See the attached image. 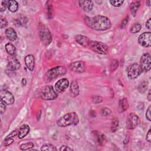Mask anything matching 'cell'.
Instances as JSON below:
<instances>
[{
	"label": "cell",
	"instance_id": "6da1fadb",
	"mask_svg": "<svg viewBox=\"0 0 151 151\" xmlns=\"http://www.w3.org/2000/svg\"><path fill=\"white\" fill-rule=\"evenodd\" d=\"M85 21L88 27L97 31H105L112 26L110 20L103 15H96L92 17H85Z\"/></svg>",
	"mask_w": 151,
	"mask_h": 151
},
{
	"label": "cell",
	"instance_id": "7a4b0ae2",
	"mask_svg": "<svg viewBox=\"0 0 151 151\" xmlns=\"http://www.w3.org/2000/svg\"><path fill=\"white\" fill-rule=\"evenodd\" d=\"M79 122V119L77 113L72 112L61 117L57 121V125L59 127L66 128L70 125H77Z\"/></svg>",
	"mask_w": 151,
	"mask_h": 151
},
{
	"label": "cell",
	"instance_id": "3957f363",
	"mask_svg": "<svg viewBox=\"0 0 151 151\" xmlns=\"http://www.w3.org/2000/svg\"><path fill=\"white\" fill-rule=\"evenodd\" d=\"M67 70L65 67L62 66H56L48 70L46 73L44 78L46 81H51L58 77L65 74Z\"/></svg>",
	"mask_w": 151,
	"mask_h": 151
},
{
	"label": "cell",
	"instance_id": "277c9868",
	"mask_svg": "<svg viewBox=\"0 0 151 151\" xmlns=\"http://www.w3.org/2000/svg\"><path fill=\"white\" fill-rule=\"evenodd\" d=\"M39 95L41 99L45 100H54L58 96L57 92L54 90L52 86H47L43 88L40 90Z\"/></svg>",
	"mask_w": 151,
	"mask_h": 151
},
{
	"label": "cell",
	"instance_id": "5b68a950",
	"mask_svg": "<svg viewBox=\"0 0 151 151\" xmlns=\"http://www.w3.org/2000/svg\"><path fill=\"white\" fill-rule=\"evenodd\" d=\"M39 37L44 46H48L52 41V36L48 28L44 25H41L39 28Z\"/></svg>",
	"mask_w": 151,
	"mask_h": 151
},
{
	"label": "cell",
	"instance_id": "8992f818",
	"mask_svg": "<svg viewBox=\"0 0 151 151\" xmlns=\"http://www.w3.org/2000/svg\"><path fill=\"white\" fill-rule=\"evenodd\" d=\"M89 47L93 52L100 54H106L109 52L108 46L102 42L91 41Z\"/></svg>",
	"mask_w": 151,
	"mask_h": 151
},
{
	"label": "cell",
	"instance_id": "52a82bcc",
	"mask_svg": "<svg viewBox=\"0 0 151 151\" xmlns=\"http://www.w3.org/2000/svg\"><path fill=\"white\" fill-rule=\"evenodd\" d=\"M143 70L139 64L137 63H133L130 64L127 68L128 77L130 79H135L139 77L142 73Z\"/></svg>",
	"mask_w": 151,
	"mask_h": 151
},
{
	"label": "cell",
	"instance_id": "ba28073f",
	"mask_svg": "<svg viewBox=\"0 0 151 151\" xmlns=\"http://www.w3.org/2000/svg\"><path fill=\"white\" fill-rule=\"evenodd\" d=\"M127 128L129 129H135L139 123V118L135 113H130L127 117Z\"/></svg>",
	"mask_w": 151,
	"mask_h": 151
},
{
	"label": "cell",
	"instance_id": "9c48e42d",
	"mask_svg": "<svg viewBox=\"0 0 151 151\" xmlns=\"http://www.w3.org/2000/svg\"><path fill=\"white\" fill-rule=\"evenodd\" d=\"M140 66L143 71L148 72L151 68V59L149 53L144 54L141 58Z\"/></svg>",
	"mask_w": 151,
	"mask_h": 151
},
{
	"label": "cell",
	"instance_id": "30bf717a",
	"mask_svg": "<svg viewBox=\"0 0 151 151\" xmlns=\"http://www.w3.org/2000/svg\"><path fill=\"white\" fill-rule=\"evenodd\" d=\"M151 33L145 32L141 34L138 38L139 44L143 47H150L151 46Z\"/></svg>",
	"mask_w": 151,
	"mask_h": 151
},
{
	"label": "cell",
	"instance_id": "8fae6325",
	"mask_svg": "<svg viewBox=\"0 0 151 151\" xmlns=\"http://www.w3.org/2000/svg\"><path fill=\"white\" fill-rule=\"evenodd\" d=\"M70 69L76 73H83L86 70V64L82 61H77L69 65Z\"/></svg>",
	"mask_w": 151,
	"mask_h": 151
},
{
	"label": "cell",
	"instance_id": "7c38bea8",
	"mask_svg": "<svg viewBox=\"0 0 151 151\" xmlns=\"http://www.w3.org/2000/svg\"><path fill=\"white\" fill-rule=\"evenodd\" d=\"M1 100L7 105H12L15 102L13 94L7 90H3L1 92Z\"/></svg>",
	"mask_w": 151,
	"mask_h": 151
},
{
	"label": "cell",
	"instance_id": "4fadbf2b",
	"mask_svg": "<svg viewBox=\"0 0 151 151\" xmlns=\"http://www.w3.org/2000/svg\"><path fill=\"white\" fill-rule=\"evenodd\" d=\"M69 80L66 78H63L56 83L55 84L56 91L58 93H62L69 87Z\"/></svg>",
	"mask_w": 151,
	"mask_h": 151
},
{
	"label": "cell",
	"instance_id": "5bb4252c",
	"mask_svg": "<svg viewBox=\"0 0 151 151\" xmlns=\"http://www.w3.org/2000/svg\"><path fill=\"white\" fill-rule=\"evenodd\" d=\"M8 66L11 70L14 71L21 68V64L15 57L11 56L8 58Z\"/></svg>",
	"mask_w": 151,
	"mask_h": 151
},
{
	"label": "cell",
	"instance_id": "9a60e30c",
	"mask_svg": "<svg viewBox=\"0 0 151 151\" xmlns=\"http://www.w3.org/2000/svg\"><path fill=\"white\" fill-rule=\"evenodd\" d=\"M25 63L27 68L30 71H33L35 66V58L32 54L27 55L25 59Z\"/></svg>",
	"mask_w": 151,
	"mask_h": 151
},
{
	"label": "cell",
	"instance_id": "2e32d148",
	"mask_svg": "<svg viewBox=\"0 0 151 151\" xmlns=\"http://www.w3.org/2000/svg\"><path fill=\"white\" fill-rule=\"evenodd\" d=\"M75 40L79 44L85 47H89V44L91 41L88 37L83 35H77L75 37Z\"/></svg>",
	"mask_w": 151,
	"mask_h": 151
},
{
	"label": "cell",
	"instance_id": "e0dca14e",
	"mask_svg": "<svg viewBox=\"0 0 151 151\" xmlns=\"http://www.w3.org/2000/svg\"><path fill=\"white\" fill-rule=\"evenodd\" d=\"M93 133H94V137L97 144L100 146L103 145L104 143L106 141V138L105 135H103V133L97 131L93 132Z\"/></svg>",
	"mask_w": 151,
	"mask_h": 151
},
{
	"label": "cell",
	"instance_id": "ac0fdd59",
	"mask_svg": "<svg viewBox=\"0 0 151 151\" xmlns=\"http://www.w3.org/2000/svg\"><path fill=\"white\" fill-rule=\"evenodd\" d=\"M80 7L85 11H90L93 8V3L92 1H79Z\"/></svg>",
	"mask_w": 151,
	"mask_h": 151
},
{
	"label": "cell",
	"instance_id": "d6986e66",
	"mask_svg": "<svg viewBox=\"0 0 151 151\" xmlns=\"http://www.w3.org/2000/svg\"><path fill=\"white\" fill-rule=\"evenodd\" d=\"M6 37L9 39L10 41H14L17 39V34L15 30L12 28H7L6 30Z\"/></svg>",
	"mask_w": 151,
	"mask_h": 151
},
{
	"label": "cell",
	"instance_id": "ffe728a7",
	"mask_svg": "<svg viewBox=\"0 0 151 151\" xmlns=\"http://www.w3.org/2000/svg\"><path fill=\"white\" fill-rule=\"evenodd\" d=\"M30 132V127L27 125H22L19 131L18 137L20 139H23L25 138Z\"/></svg>",
	"mask_w": 151,
	"mask_h": 151
},
{
	"label": "cell",
	"instance_id": "44dd1931",
	"mask_svg": "<svg viewBox=\"0 0 151 151\" xmlns=\"http://www.w3.org/2000/svg\"><path fill=\"white\" fill-rule=\"evenodd\" d=\"M7 6L8 9L12 12H15L18 10L19 4L15 0H10V1H6Z\"/></svg>",
	"mask_w": 151,
	"mask_h": 151
},
{
	"label": "cell",
	"instance_id": "7402d4cb",
	"mask_svg": "<svg viewBox=\"0 0 151 151\" xmlns=\"http://www.w3.org/2000/svg\"><path fill=\"white\" fill-rule=\"evenodd\" d=\"M129 102L126 98L121 99L119 102V109L121 112L126 111L129 108Z\"/></svg>",
	"mask_w": 151,
	"mask_h": 151
},
{
	"label": "cell",
	"instance_id": "603a6c76",
	"mask_svg": "<svg viewBox=\"0 0 151 151\" xmlns=\"http://www.w3.org/2000/svg\"><path fill=\"white\" fill-rule=\"evenodd\" d=\"M70 90L71 93L74 96H77L79 94L80 90H79V87L77 81L74 80L72 82L70 87Z\"/></svg>",
	"mask_w": 151,
	"mask_h": 151
},
{
	"label": "cell",
	"instance_id": "cb8c5ba5",
	"mask_svg": "<svg viewBox=\"0 0 151 151\" xmlns=\"http://www.w3.org/2000/svg\"><path fill=\"white\" fill-rule=\"evenodd\" d=\"M28 19L25 16L20 15L19 17L15 20V25L17 26H24L27 24Z\"/></svg>",
	"mask_w": 151,
	"mask_h": 151
},
{
	"label": "cell",
	"instance_id": "d4e9b609",
	"mask_svg": "<svg viewBox=\"0 0 151 151\" xmlns=\"http://www.w3.org/2000/svg\"><path fill=\"white\" fill-rule=\"evenodd\" d=\"M6 48V52L11 56H14L16 52V48L14 46V45H13L12 43H8L7 44H6L5 46Z\"/></svg>",
	"mask_w": 151,
	"mask_h": 151
},
{
	"label": "cell",
	"instance_id": "484cf974",
	"mask_svg": "<svg viewBox=\"0 0 151 151\" xmlns=\"http://www.w3.org/2000/svg\"><path fill=\"white\" fill-rule=\"evenodd\" d=\"M140 5H141V3L139 1H134L130 4V10L132 14L134 16H135L137 12L140 7Z\"/></svg>",
	"mask_w": 151,
	"mask_h": 151
},
{
	"label": "cell",
	"instance_id": "4316f807",
	"mask_svg": "<svg viewBox=\"0 0 151 151\" xmlns=\"http://www.w3.org/2000/svg\"><path fill=\"white\" fill-rule=\"evenodd\" d=\"M46 8H47V12L48 17L50 19H52L54 16V11L53 8V6L52 4H50V1H48L46 4Z\"/></svg>",
	"mask_w": 151,
	"mask_h": 151
},
{
	"label": "cell",
	"instance_id": "83f0119b",
	"mask_svg": "<svg viewBox=\"0 0 151 151\" xmlns=\"http://www.w3.org/2000/svg\"><path fill=\"white\" fill-rule=\"evenodd\" d=\"M148 81H143L142 82H141L138 86L139 92L141 93H145L147 90L148 86Z\"/></svg>",
	"mask_w": 151,
	"mask_h": 151
},
{
	"label": "cell",
	"instance_id": "f1b7e54d",
	"mask_svg": "<svg viewBox=\"0 0 151 151\" xmlns=\"http://www.w3.org/2000/svg\"><path fill=\"white\" fill-rule=\"evenodd\" d=\"M119 127V120L117 119L116 117L113 119L112 121V124H111V131L112 132L114 133L115 132Z\"/></svg>",
	"mask_w": 151,
	"mask_h": 151
},
{
	"label": "cell",
	"instance_id": "f546056e",
	"mask_svg": "<svg viewBox=\"0 0 151 151\" xmlns=\"http://www.w3.org/2000/svg\"><path fill=\"white\" fill-rule=\"evenodd\" d=\"M142 28V26L139 23L134 24L130 29V32L132 34H135L137 32H138Z\"/></svg>",
	"mask_w": 151,
	"mask_h": 151
},
{
	"label": "cell",
	"instance_id": "4dcf8cb0",
	"mask_svg": "<svg viewBox=\"0 0 151 151\" xmlns=\"http://www.w3.org/2000/svg\"><path fill=\"white\" fill-rule=\"evenodd\" d=\"M57 149L52 144H46L41 146V150H57Z\"/></svg>",
	"mask_w": 151,
	"mask_h": 151
},
{
	"label": "cell",
	"instance_id": "1f68e13d",
	"mask_svg": "<svg viewBox=\"0 0 151 151\" xmlns=\"http://www.w3.org/2000/svg\"><path fill=\"white\" fill-rule=\"evenodd\" d=\"M92 102L95 104H99L102 102L103 98L98 95H93L92 96Z\"/></svg>",
	"mask_w": 151,
	"mask_h": 151
},
{
	"label": "cell",
	"instance_id": "d6a6232c",
	"mask_svg": "<svg viewBox=\"0 0 151 151\" xmlns=\"http://www.w3.org/2000/svg\"><path fill=\"white\" fill-rule=\"evenodd\" d=\"M34 147V144L32 142H28L26 143L22 144L20 146V149L22 150H27L28 149H30L31 148Z\"/></svg>",
	"mask_w": 151,
	"mask_h": 151
},
{
	"label": "cell",
	"instance_id": "836d02e7",
	"mask_svg": "<svg viewBox=\"0 0 151 151\" xmlns=\"http://www.w3.org/2000/svg\"><path fill=\"white\" fill-rule=\"evenodd\" d=\"M119 66V62L117 60H114L112 61L111 65H110V69L112 72H114L117 69V68H118Z\"/></svg>",
	"mask_w": 151,
	"mask_h": 151
},
{
	"label": "cell",
	"instance_id": "e575fe53",
	"mask_svg": "<svg viewBox=\"0 0 151 151\" xmlns=\"http://www.w3.org/2000/svg\"><path fill=\"white\" fill-rule=\"evenodd\" d=\"M124 1H118V0H117V1H110V3L114 7H120L122 5H123Z\"/></svg>",
	"mask_w": 151,
	"mask_h": 151
},
{
	"label": "cell",
	"instance_id": "d590c367",
	"mask_svg": "<svg viewBox=\"0 0 151 151\" xmlns=\"http://www.w3.org/2000/svg\"><path fill=\"white\" fill-rule=\"evenodd\" d=\"M100 113H101V114L102 116H108L109 115L110 113H111V110L109 109V108H103L102 110H101V112H100Z\"/></svg>",
	"mask_w": 151,
	"mask_h": 151
},
{
	"label": "cell",
	"instance_id": "8d00e7d4",
	"mask_svg": "<svg viewBox=\"0 0 151 151\" xmlns=\"http://www.w3.org/2000/svg\"><path fill=\"white\" fill-rule=\"evenodd\" d=\"M6 7H7L6 1H0V11H1V12L5 11L6 10Z\"/></svg>",
	"mask_w": 151,
	"mask_h": 151
},
{
	"label": "cell",
	"instance_id": "74e56055",
	"mask_svg": "<svg viewBox=\"0 0 151 151\" xmlns=\"http://www.w3.org/2000/svg\"><path fill=\"white\" fill-rule=\"evenodd\" d=\"M7 24L8 23L7 20L1 16V17H0V25H1V28H5L7 26Z\"/></svg>",
	"mask_w": 151,
	"mask_h": 151
},
{
	"label": "cell",
	"instance_id": "f35d334b",
	"mask_svg": "<svg viewBox=\"0 0 151 151\" xmlns=\"http://www.w3.org/2000/svg\"><path fill=\"white\" fill-rule=\"evenodd\" d=\"M6 104H5L2 100H1V102H0V107H1V114H3L5 112H6Z\"/></svg>",
	"mask_w": 151,
	"mask_h": 151
},
{
	"label": "cell",
	"instance_id": "ab89813d",
	"mask_svg": "<svg viewBox=\"0 0 151 151\" xmlns=\"http://www.w3.org/2000/svg\"><path fill=\"white\" fill-rule=\"evenodd\" d=\"M128 21H129V16H126V17L122 21V22L121 23V26H120V27L121 28H123L128 24Z\"/></svg>",
	"mask_w": 151,
	"mask_h": 151
},
{
	"label": "cell",
	"instance_id": "60d3db41",
	"mask_svg": "<svg viewBox=\"0 0 151 151\" xmlns=\"http://www.w3.org/2000/svg\"><path fill=\"white\" fill-rule=\"evenodd\" d=\"M146 119L149 121H151V116H150V106H149V108H148L146 112Z\"/></svg>",
	"mask_w": 151,
	"mask_h": 151
},
{
	"label": "cell",
	"instance_id": "b9f144b4",
	"mask_svg": "<svg viewBox=\"0 0 151 151\" xmlns=\"http://www.w3.org/2000/svg\"><path fill=\"white\" fill-rule=\"evenodd\" d=\"M14 142V139H5L4 141V145L6 146H8L10 145H11Z\"/></svg>",
	"mask_w": 151,
	"mask_h": 151
},
{
	"label": "cell",
	"instance_id": "7bdbcfd3",
	"mask_svg": "<svg viewBox=\"0 0 151 151\" xmlns=\"http://www.w3.org/2000/svg\"><path fill=\"white\" fill-rule=\"evenodd\" d=\"M17 130L13 131L12 132H11V133L10 134V135H9L7 137V138H6V139H10V138H12L15 137V136L17 135Z\"/></svg>",
	"mask_w": 151,
	"mask_h": 151
},
{
	"label": "cell",
	"instance_id": "ee69618b",
	"mask_svg": "<svg viewBox=\"0 0 151 151\" xmlns=\"http://www.w3.org/2000/svg\"><path fill=\"white\" fill-rule=\"evenodd\" d=\"M60 150H63V151H66V150H73V149H72L71 148L68 146H61L60 149Z\"/></svg>",
	"mask_w": 151,
	"mask_h": 151
},
{
	"label": "cell",
	"instance_id": "f6af8a7d",
	"mask_svg": "<svg viewBox=\"0 0 151 151\" xmlns=\"http://www.w3.org/2000/svg\"><path fill=\"white\" fill-rule=\"evenodd\" d=\"M146 140L148 142H151V133H150V129L149 130L148 133L146 134Z\"/></svg>",
	"mask_w": 151,
	"mask_h": 151
},
{
	"label": "cell",
	"instance_id": "bcb514c9",
	"mask_svg": "<svg viewBox=\"0 0 151 151\" xmlns=\"http://www.w3.org/2000/svg\"><path fill=\"white\" fill-rule=\"evenodd\" d=\"M150 24H151V19H149L146 23V27L148 29H150Z\"/></svg>",
	"mask_w": 151,
	"mask_h": 151
},
{
	"label": "cell",
	"instance_id": "7dc6e473",
	"mask_svg": "<svg viewBox=\"0 0 151 151\" xmlns=\"http://www.w3.org/2000/svg\"><path fill=\"white\" fill-rule=\"evenodd\" d=\"M21 83H22V85H23V86H25L26 85V83H27V80H26V79H22V81H21Z\"/></svg>",
	"mask_w": 151,
	"mask_h": 151
},
{
	"label": "cell",
	"instance_id": "c3c4849f",
	"mask_svg": "<svg viewBox=\"0 0 151 151\" xmlns=\"http://www.w3.org/2000/svg\"><path fill=\"white\" fill-rule=\"evenodd\" d=\"M148 99L149 101H150L151 100V94H150V91L149 90V93H148Z\"/></svg>",
	"mask_w": 151,
	"mask_h": 151
},
{
	"label": "cell",
	"instance_id": "681fc988",
	"mask_svg": "<svg viewBox=\"0 0 151 151\" xmlns=\"http://www.w3.org/2000/svg\"><path fill=\"white\" fill-rule=\"evenodd\" d=\"M146 4H148V6H150L151 5V1H146Z\"/></svg>",
	"mask_w": 151,
	"mask_h": 151
}]
</instances>
